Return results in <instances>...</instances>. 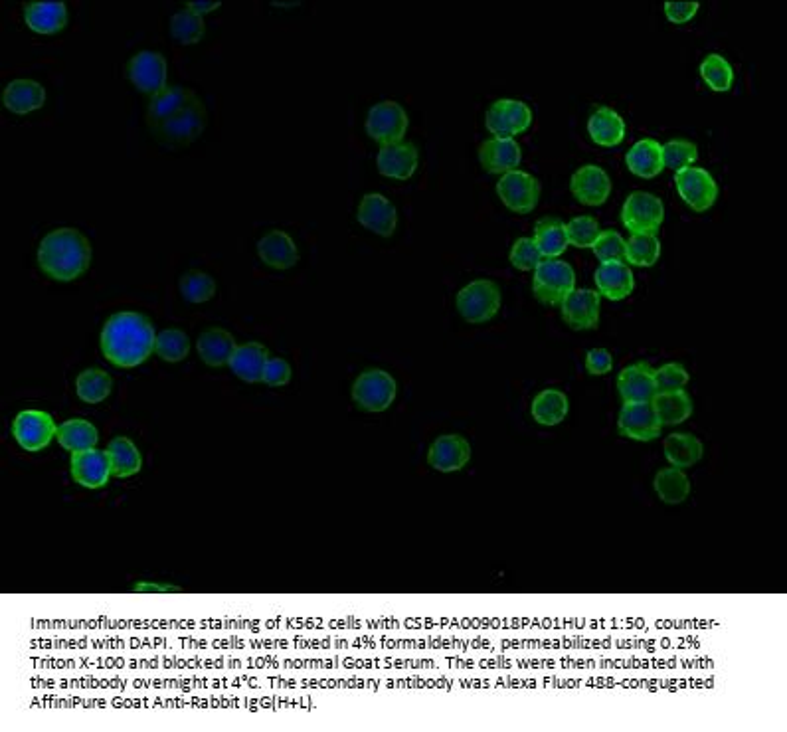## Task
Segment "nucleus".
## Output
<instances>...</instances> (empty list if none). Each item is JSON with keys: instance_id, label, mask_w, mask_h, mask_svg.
I'll return each mask as SVG.
<instances>
[{"instance_id": "35", "label": "nucleus", "mask_w": 787, "mask_h": 732, "mask_svg": "<svg viewBox=\"0 0 787 732\" xmlns=\"http://www.w3.org/2000/svg\"><path fill=\"white\" fill-rule=\"evenodd\" d=\"M56 442L70 454L93 450L99 444L97 428L84 418H72L58 426Z\"/></svg>"}, {"instance_id": "3", "label": "nucleus", "mask_w": 787, "mask_h": 732, "mask_svg": "<svg viewBox=\"0 0 787 732\" xmlns=\"http://www.w3.org/2000/svg\"><path fill=\"white\" fill-rule=\"evenodd\" d=\"M206 127V107L204 101L194 95L180 111L169 119L151 127V133L165 147H186L194 143Z\"/></svg>"}, {"instance_id": "46", "label": "nucleus", "mask_w": 787, "mask_h": 732, "mask_svg": "<svg viewBox=\"0 0 787 732\" xmlns=\"http://www.w3.org/2000/svg\"><path fill=\"white\" fill-rule=\"evenodd\" d=\"M600 222L594 216H576L566 224L568 244L576 248H592L600 236Z\"/></svg>"}, {"instance_id": "17", "label": "nucleus", "mask_w": 787, "mask_h": 732, "mask_svg": "<svg viewBox=\"0 0 787 732\" xmlns=\"http://www.w3.org/2000/svg\"><path fill=\"white\" fill-rule=\"evenodd\" d=\"M356 220L366 230L388 238L396 232L398 212H396V206L386 196H382L380 192H368L362 196V200L358 204Z\"/></svg>"}, {"instance_id": "49", "label": "nucleus", "mask_w": 787, "mask_h": 732, "mask_svg": "<svg viewBox=\"0 0 787 732\" xmlns=\"http://www.w3.org/2000/svg\"><path fill=\"white\" fill-rule=\"evenodd\" d=\"M509 260L517 270L530 272V270H536V266L542 262V256H540L532 238H519L511 248Z\"/></svg>"}, {"instance_id": "14", "label": "nucleus", "mask_w": 787, "mask_h": 732, "mask_svg": "<svg viewBox=\"0 0 787 732\" xmlns=\"http://www.w3.org/2000/svg\"><path fill=\"white\" fill-rule=\"evenodd\" d=\"M617 430L621 436L633 442H653L661 436L663 426L651 402H633L621 406L617 418Z\"/></svg>"}, {"instance_id": "23", "label": "nucleus", "mask_w": 787, "mask_h": 732, "mask_svg": "<svg viewBox=\"0 0 787 732\" xmlns=\"http://www.w3.org/2000/svg\"><path fill=\"white\" fill-rule=\"evenodd\" d=\"M258 256L267 268L289 270L299 262V248L287 232L271 230L258 242Z\"/></svg>"}, {"instance_id": "39", "label": "nucleus", "mask_w": 787, "mask_h": 732, "mask_svg": "<svg viewBox=\"0 0 787 732\" xmlns=\"http://www.w3.org/2000/svg\"><path fill=\"white\" fill-rule=\"evenodd\" d=\"M113 392V378L103 368H86L76 378V394L86 404H99Z\"/></svg>"}, {"instance_id": "41", "label": "nucleus", "mask_w": 787, "mask_h": 732, "mask_svg": "<svg viewBox=\"0 0 787 732\" xmlns=\"http://www.w3.org/2000/svg\"><path fill=\"white\" fill-rule=\"evenodd\" d=\"M171 36L180 44H196L204 38L206 34V24L204 16L196 14L190 8H180L171 16Z\"/></svg>"}, {"instance_id": "28", "label": "nucleus", "mask_w": 787, "mask_h": 732, "mask_svg": "<svg viewBox=\"0 0 787 732\" xmlns=\"http://www.w3.org/2000/svg\"><path fill=\"white\" fill-rule=\"evenodd\" d=\"M594 281L598 287L596 291L610 301H621L629 297L635 287V277L625 262L600 264L594 275Z\"/></svg>"}, {"instance_id": "4", "label": "nucleus", "mask_w": 787, "mask_h": 732, "mask_svg": "<svg viewBox=\"0 0 787 732\" xmlns=\"http://www.w3.org/2000/svg\"><path fill=\"white\" fill-rule=\"evenodd\" d=\"M503 305L501 287L491 279H475L459 289L455 307L459 315L473 325L487 323L497 317Z\"/></svg>"}, {"instance_id": "31", "label": "nucleus", "mask_w": 787, "mask_h": 732, "mask_svg": "<svg viewBox=\"0 0 787 732\" xmlns=\"http://www.w3.org/2000/svg\"><path fill=\"white\" fill-rule=\"evenodd\" d=\"M588 133L600 147H615L625 139V121L612 107H598L588 119Z\"/></svg>"}, {"instance_id": "9", "label": "nucleus", "mask_w": 787, "mask_h": 732, "mask_svg": "<svg viewBox=\"0 0 787 732\" xmlns=\"http://www.w3.org/2000/svg\"><path fill=\"white\" fill-rule=\"evenodd\" d=\"M408 125L410 119L406 109L398 101H390V99L374 103L368 109L366 123H364L366 133L380 145L404 141Z\"/></svg>"}, {"instance_id": "34", "label": "nucleus", "mask_w": 787, "mask_h": 732, "mask_svg": "<svg viewBox=\"0 0 787 732\" xmlns=\"http://www.w3.org/2000/svg\"><path fill=\"white\" fill-rule=\"evenodd\" d=\"M653 489H655L661 503L675 507V505H681L689 499L691 479L685 473V469L671 465V467L657 471V475L653 479Z\"/></svg>"}, {"instance_id": "6", "label": "nucleus", "mask_w": 787, "mask_h": 732, "mask_svg": "<svg viewBox=\"0 0 787 732\" xmlns=\"http://www.w3.org/2000/svg\"><path fill=\"white\" fill-rule=\"evenodd\" d=\"M576 289V272L568 262L542 260L532 275V291L544 305H560Z\"/></svg>"}, {"instance_id": "32", "label": "nucleus", "mask_w": 787, "mask_h": 732, "mask_svg": "<svg viewBox=\"0 0 787 732\" xmlns=\"http://www.w3.org/2000/svg\"><path fill=\"white\" fill-rule=\"evenodd\" d=\"M651 406L661 422V426H679L693 416V398L687 390L659 392Z\"/></svg>"}, {"instance_id": "7", "label": "nucleus", "mask_w": 787, "mask_h": 732, "mask_svg": "<svg viewBox=\"0 0 787 732\" xmlns=\"http://www.w3.org/2000/svg\"><path fill=\"white\" fill-rule=\"evenodd\" d=\"M663 220V200L651 192H631L621 206V222L631 234H657Z\"/></svg>"}, {"instance_id": "8", "label": "nucleus", "mask_w": 787, "mask_h": 732, "mask_svg": "<svg viewBox=\"0 0 787 732\" xmlns=\"http://www.w3.org/2000/svg\"><path fill=\"white\" fill-rule=\"evenodd\" d=\"M58 434L52 414L44 410H20L12 422V436L24 452L46 450Z\"/></svg>"}, {"instance_id": "24", "label": "nucleus", "mask_w": 787, "mask_h": 732, "mask_svg": "<svg viewBox=\"0 0 787 732\" xmlns=\"http://www.w3.org/2000/svg\"><path fill=\"white\" fill-rule=\"evenodd\" d=\"M238 343L234 335L222 327H210L200 333L196 341V353L200 361L210 368L228 366Z\"/></svg>"}, {"instance_id": "33", "label": "nucleus", "mask_w": 787, "mask_h": 732, "mask_svg": "<svg viewBox=\"0 0 787 732\" xmlns=\"http://www.w3.org/2000/svg\"><path fill=\"white\" fill-rule=\"evenodd\" d=\"M534 244L542 256V260H558L568 248L566 224L558 218H540L534 226Z\"/></svg>"}, {"instance_id": "20", "label": "nucleus", "mask_w": 787, "mask_h": 732, "mask_svg": "<svg viewBox=\"0 0 787 732\" xmlns=\"http://www.w3.org/2000/svg\"><path fill=\"white\" fill-rule=\"evenodd\" d=\"M617 392L623 404L651 402L657 396L655 368L647 363L625 366L617 376Z\"/></svg>"}, {"instance_id": "27", "label": "nucleus", "mask_w": 787, "mask_h": 732, "mask_svg": "<svg viewBox=\"0 0 787 732\" xmlns=\"http://www.w3.org/2000/svg\"><path fill=\"white\" fill-rule=\"evenodd\" d=\"M269 349L258 343V341H250L244 345H238L228 368L244 382L248 384H258L262 382L263 368L269 361Z\"/></svg>"}, {"instance_id": "54", "label": "nucleus", "mask_w": 787, "mask_h": 732, "mask_svg": "<svg viewBox=\"0 0 787 732\" xmlns=\"http://www.w3.org/2000/svg\"><path fill=\"white\" fill-rule=\"evenodd\" d=\"M220 6V2L218 0H190V2H186V8H190V10H194L196 14H200V16H204L206 12H212V10H216Z\"/></svg>"}, {"instance_id": "11", "label": "nucleus", "mask_w": 787, "mask_h": 732, "mask_svg": "<svg viewBox=\"0 0 787 732\" xmlns=\"http://www.w3.org/2000/svg\"><path fill=\"white\" fill-rule=\"evenodd\" d=\"M127 76L139 92L149 93V95H155L169 86L167 84V80H169L167 60L161 52H153V50L137 52L127 62Z\"/></svg>"}, {"instance_id": "15", "label": "nucleus", "mask_w": 787, "mask_h": 732, "mask_svg": "<svg viewBox=\"0 0 787 732\" xmlns=\"http://www.w3.org/2000/svg\"><path fill=\"white\" fill-rule=\"evenodd\" d=\"M420 151L410 141L380 145L376 155L378 171L394 181H408L418 171Z\"/></svg>"}, {"instance_id": "48", "label": "nucleus", "mask_w": 787, "mask_h": 732, "mask_svg": "<svg viewBox=\"0 0 787 732\" xmlns=\"http://www.w3.org/2000/svg\"><path fill=\"white\" fill-rule=\"evenodd\" d=\"M691 376L687 368L679 363H667V365L655 368V384H657V394L659 392H675V390H685L689 384Z\"/></svg>"}, {"instance_id": "45", "label": "nucleus", "mask_w": 787, "mask_h": 732, "mask_svg": "<svg viewBox=\"0 0 787 732\" xmlns=\"http://www.w3.org/2000/svg\"><path fill=\"white\" fill-rule=\"evenodd\" d=\"M663 159H665V167L679 173L683 169L695 167L699 159V149L689 139H671L669 143L663 145Z\"/></svg>"}, {"instance_id": "51", "label": "nucleus", "mask_w": 787, "mask_h": 732, "mask_svg": "<svg viewBox=\"0 0 787 732\" xmlns=\"http://www.w3.org/2000/svg\"><path fill=\"white\" fill-rule=\"evenodd\" d=\"M697 0H669L665 2V16L675 24H685L699 12Z\"/></svg>"}, {"instance_id": "38", "label": "nucleus", "mask_w": 787, "mask_h": 732, "mask_svg": "<svg viewBox=\"0 0 787 732\" xmlns=\"http://www.w3.org/2000/svg\"><path fill=\"white\" fill-rule=\"evenodd\" d=\"M196 93L184 86H167L165 90H161L155 95L149 97V105H147V123L149 127L169 119L171 115H175L176 111H180Z\"/></svg>"}, {"instance_id": "12", "label": "nucleus", "mask_w": 787, "mask_h": 732, "mask_svg": "<svg viewBox=\"0 0 787 732\" xmlns=\"http://www.w3.org/2000/svg\"><path fill=\"white\" fill-rule=\"evenodd\" d=\"M564 323L574 331H590L600 325L602 295L596 289H574L560 303Z\"/></svg>"}, {"instance_id": "47", "label": "nucleus", "mask_w": 787, "mask_h": 732, "mask_svg": "<svg viewBox=\"0 0 787 732\" xmlns=\"http://www.w3.org/2000/svg\"><path fill=\"white\" fill-rule=\"evenodd\" d=\"M592 250H594V256L600 260V264L625 262V240L615 230L600 232Z\"/></svg>"}, {"instance_id": "29", "label": "nucleus", "mask_w": 787, "mask_h": 732, "mask_svg": "<svg viewBox=\"0 0 787 732\" xmlns=\"http://www.w3.org/2000/svg\"><path fill=\"white\" fill-rule=\"evenodd\" d=\"M2 101L8 111L16 115H26L40 109L46 103V90L42 84L30 78H18L4 88Z\"/></svg>"}, {"instance_id": "30", "label": "nucleus", "mask_w": 787, "mask_h": 732, "mask_svg": "<svg viewBox=\"0 0 787 732\" xmlns=\"http://www.w3.org/2000/svg\"><path fill=\"white\" fill-rule=\"evenodd\" d=\"M568 412H570L568 394L558 388H546L538 392L530 404L532 420L546 428L562 424L568 418Z\"/></svg>"}, {"instance_id": "10", "label": "nucleus", "mask_w": 787, "mask_h": 732, "mask_svg": "<svg viewBox=\"0 0 787 732\" xmlns=\"http://www.w3.org/2000/svg\"><path fill=\"white\" fill-rule=\"evenodd\" d=\"M532 123V109L521 99H497L491 103L485 125L489 133L497 139H515L517 135L525 133Z\"/></svg>"}, {"instance_id": "2", "label": "nucleus", "mask_w": 787, "mask_h": 732, "mask_svg": "<svg viewBox=\"0 0 787 732\" xmlns=\"http://www.w3.org/2000/svg\"><path fill=\"white\" fill-rule=\"evenodd\" d=\"M91 244L76 228H56L38 246V266L56 281H74L88 272Z\"/></svg>"}, {"instance_id": "53", "label": "nucleus", "mask_w": 787, "mask_h": 732, "mask_svg": "<svg viewBox=\"0 0 787 732\" xmlns=\"http://www.w3.org/2000/svg\"><path fill=\"white\" fill-rule=\"evenodd\" d=\"M133 590L139 594H180V592H184L180 586L157 584V582H135Z\"/></svg>"}, {"instance_id": "37", "label": "nucleus", "mask_w": 787, "mask_h": 732, "mask_svg": "<svg viewBox=\"0 0 787 732\" xmlns=\"http://www.w3.org/2000/svg\"><path fill=\"white\" fill-rule=\"evenodd\" d=\"M105 452H107V458L111 463L113 477H117V479L133 477L143 469V456H141L139 448L135 446L133 440H129L125 436L113 438Z\"/></svg>"}, {"instance_id": "21", "label": "nucleus", "mask_w": 787, "mask_h": 732, "mask_svg": "<svg viewBox=\"0 0 787 732\" xmlns=\"http://www.w3.org/2000/svg\"><path fill=\"white\" fill-rule=\"evenodd\" d=\"M70 473H72V479L86 489H101L113 477L107 452L97 450V448L88 450V452H80V454H72Z\"/></svg>"}, {"instance_id": "50", "label": "nucleus", "mask_w": 787, "mask_h": 732, "mask_svg": "<svg viewBox=\"0 0 787 732\" xmlns=\"http://www.w3.org/2000/svg\"><path fill=\"white\" fill-rule=\"evenodd\" d=\"M291 374H293V370H291V365L285 359L269 357L267 365L263 368L262 382L267 384V386H271V388H279V386L289 384Z\"/></svg>"}, {"instance_id": "40", "label": "nucleus", "mask_w": 787, "mask_h": 732, "mask_svg": "<svg viewBox=\"0 0 787 732\" xmlns=\"http://www.w3.org/2000/svg\"><path fill=\"white\" fill-rule=\"evenodd\" d=\"M661 242L657 234H631L625 240V262L635 268H651L659 262Z\"/></svg>"}, {"instance_id": "52", "label": "nucleus", "mask_w": 787, "mask_h": 732, "mask_svg": "<svg viewBox=\"0 0 787 732\" xmlns=\"http://www.w3.org/2000/svg\"><path fill=\"white\" fill-rule=\"evenodd\" d=\"M586 370L592 376H604L613 370V357L608 349H592L586 355Z\"/></svg>"}, {"instance_id": "26", "label": "nucleus", "mask_w": 787, "mask_h": 732, "mask_svg": "<svg viewBox=\"0 0 787 732\" xmlns=\"http://www.w3.org/2000/svg\"><path fill=\"white\" fill-rule=\"evenodd\" d=\"M627 169L639 179H655L665 169L663 145L655 139H639L625 155Z\"/></svg>"}, {"instance_id": "25", "label": "nucleus", "mask_w": 787, "mask_h": 732, "mask_svg": "<svg viewBox=\"0 0 787 732\" xmlns=\"http://www.w3.org/2000/svg\"><path fill=\"white\" fill-rule=\"evenodd\" d=\"M24 22L36 34H54L68 24V6L60 0H36L24 6Z\"/></svg>"}, {"instance_id": "42", "label": "nucleus", "mask_w": 787, "mask_h": 732, "mask_svg": "<svg viewBox=\"0 0 787 732\" xmlns=\"http://www.w3.org/2000/svg\"><path fill=\"white\" fill-rule=\"evenodd\" d=\"M700 78L714 92H728L734 84V70L720 54H708L700 62Z\"/></svg>"}, {"instance_id": "1", "label": "nucleus", "mask_w": 787, "mask_h": 732, "mask_svg": "<svg viewBox=\"0 0 787 732\" xmlns=\"http://www.w3.org/2000/svg\"><path fill=\"white\" fill-rule=\"evenodd\" d=\"M155 341L153 323L137 311L113 313L99 335L103 359L117 368L143 365L155 353Z\"/></svg>"}, {"instance_id": "36", "label": "nucleus", "mask_w": 787, "mask_h": 732, "mask_svg": "<svg viewBox=\"0 0 787 732\" xmlns=\"http://www.w3.org/2000/svg\"><path fill=\"white\" fill-rule=\"evenodd\" d=\"M665 459L679 469H687L697 465L704 456V446L695 434L689 432H673L663 442Z\"/></svg>"}, {"instance_id": "22", "label": "nucleus", "mask_w": 787, "mask_h": 732, "mask_svg": "<svg viewBox=\"0 0 787 732\" xmlns=\"http://www.w3.org/2000/svg\"><path fill=\"white\" fill-rule=\"evenodd\" d=\"M481 167L491 175L515 171L523 161V149L515 139H487L479 147Z\"/></svg>"}, {"instance_id": "19", "label": "nucleus", "mask_w": 787, "mask_h": 732, "mask_svg": "<svg viewBox=\"0 0 787 732\" xmlns=\"http://www.w3.org/2000/svg\"><path fill=\"white\" fill-rule=\"evenodd\" d=\"M471 459V444L459 434H443L428 450V463L439 473L461 471Z\"/></svg>"}, {"instance_id": "43", "label": "nucleus", "mask_w": 787, "mask_h": 732, "mask_svg": "<svg viewBox=\"0 0 787 732\" xmlns=\"http://www.w3.org/2000/svg\"><path fill=\"white\" fill-rule=\"evenodd\" d=\"M178 289L184 301L200 305L216 295V281L212 275L202 270H190L180 277Z\"/></svg>"}, {"instance_id": "44", "label": "nucleus", "mask_w": 787, "mask_h": 732, "mask_svg": "<svg viewBox=\"0 0 787 732\" xmlns=\"http://www.w3.org/2000/svg\"><path fill=\"white\" fill-rule=\"evenodd\" d=\"M155 353L165 363H180L190 353V339L182 329H163L157 335Z\"/></svg>"}, {"instance_id": "13", "label": "nucleus", "mask_w": 787, "mask_h": 732, "mask_svg": "<svg viewBox=\"0 0 787 732\" xmlns=\"http://www.w3.org/2000/svg\"><path fill=\"white\" fill-rule=\"evenodd\" d=\"M497 194L509 210L517 214H528L536 208L540 200V183L530 173L515 169L499 179Z\"/></svg>"}, {"instance_id": "18", "label": "nucleus", "mask_w": 787, "mask_h": 732, "mask_svg": "<svg viewBox=\"0 0 787 732\" xmlns=\"http://www.w3.org/2000/svg\"><path fill=\"white\" fill-rule=\"evenodd\" d=\"M570 190L578 202L586 206H602L610 198L612 179L602 167L584 165L572 175Z\"/></svg>"}, {"instance_id": "5", "label": "nucleus", "mask_w": 787, "mask_h": 732, "mask_svg": "<svg viewBox=\"0 0 787 732\" xmlns=\"http://www.w3.org/2000/svg\"><path fill=\"white\" fill-rule=\"evenodd\" d=\"M350 394L362 412L380 414L394 404L398 384L390 372L382 368H368L356 376Z\"/></svg>"}, {"instance_id": "16", "label": "nucleus", "mask_w": 787, "mask_h": 732, "mask_svg": "<svg viewBox=\"0 0 787 732\" xmlns=\"http://www.w3.org/2000/svg\"><path fill=\"white\" fill-rule=\"evenodd\" d=\"M675 184L679 196L695 210L704 212L708 210L718 198V184L714 177L700 167H689L675 175Z\"/></svg>"}]
</instances>
